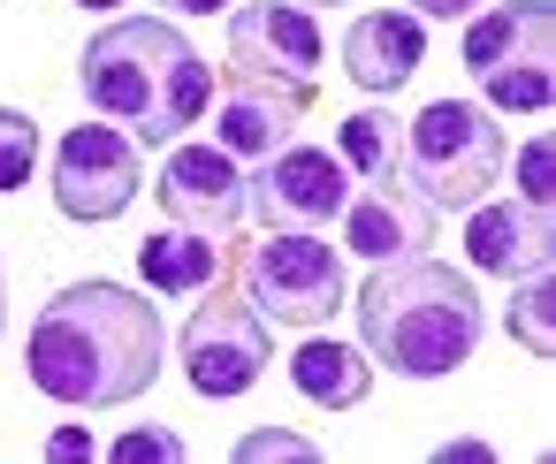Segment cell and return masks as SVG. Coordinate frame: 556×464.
<instances>
[{"mask_svg": "<svg viewBox=\"0 0 556 464\" xmlns=\"http://www.w3.org/2000/svg\"><path fill=\"white\" fill-rule=\"evenodd\" d=\"M168 327L161 312L123 289V282H70L39 320H31V388L70 403V411H115L161 381Z\"/></svg>", "mask_w": 556, "mask_h": 464, "instance_id": "obj_1", "label": "cell"}, {"mask_svg": "<svg viewBox=\"0 0 556 464\" xmlns=\"http://www.w3.org/2000/svg\"><path fill=\"white\" fill-rule=\"evenodd\" d=\"M77 85H85L92 115H100V123H130L138 145H176V138L206 115V100H214L206 54H199L176 24H161V16H123V24H108V31L77 54Z\"/></svg>", "mask_w": 556, "mask_h": 464, "instance_id": "obj_2", "label": "cell"}, {"mask_svg": "<svg viewBox=\"0 0 556 464\" xmlns=\"http://www.w3.org/2000/svg\"><path fill=\"white\" fill-rule=\"evenodd\" d=\"M480 297L457 267L427 259V252H396V259H374L366 289H358V335L366 350L404 373V381H442L457 373L472 350H480Z\"/></svg>", "mask_w": 556, "mask_h": 464, "instance_id": "obj_3", "label": "cell"}, {"mask_svg": "<svg viewBox=\"0 0 556 464\" xmlns=\"http://www.w3.org/2000/svg\"><path fill=\"white\" fill-rule=\"evenodd\" d=\"M503 176V130L488 123V107H465V100H434L404 123V183L442 214L457 206H480L488 183Z\"/></svg>", "mask_w": 556, "mask_h": 464, "instance_id": "obj_4", "label": "cell"}, {"mask_svg": "<svg viewBox=\"0 0 556 464\" xmlns=\"http://www.w3.org/2000/svg\"><path fill=\"white\" fill-rule=\"evenodd\" d=\"M556 16H548V0H503V9L472 16L465 24V77L488 92V107L503 115H541L548 92H556V47H548Z\"/></svg>", "mask_w": 556, "mask_h": 464, "instance_id": "obj_5", "label": "cell"}, {"mask_svg": "<svg viewBox=\"0 0 556 464\" xmlns=\"http://www.w3.org/2000/svg\"><path fill=\"white\" fill-rule=\"evenodd\" d=\"M244 289L275 327H320L336 320V305H351V274L336 244H320V229H267V244H252L244 259Z\"/></svg>", "mask_w": 556, "mask_h": 464, "instance_id": "obj_6", "label": "cell"}, {"mask_svg": "<svg viewBox=\"0 0 556 464\" xmlns=\"http://www.w3.org/2000/svg\"><path fill=\"white\" fill-rule=\"evenodd\" d=\"M138 191H146V160H138V138L130 130L77 123L54 145V206L70 221H115V214H130Z\"/></svg>", "mask_w": 556, "mask_h": 464, "instance_id": "obj_7", "label": "cell"}, {"mask_svg": "<svg viewBox=\"0 0 556 464\" xmlns=\"http://www.w3.org/2000/svg\"><path fill=\"white\" fill-rule=\"evenodd\" d=\"M267 358H275L267 320H260L252 305L222 297V289H214V305H199L191 327H184V381H191L206 403H229V396L260 388Z\"/></svg>", "mask_w": 556, "mask_h": 464, "instance_id": "obj_8", "label": "cell"}, {"mask_svg": "<svg viewBox=\"0 0 556 464\" xmlns=\"http://www.w3.org/2000/svg\"><path fill=\"white\" fill-rule=\"evenodd\" d=\"M351 206V168L343 153L320 145H282L275 160H260V176H244V214H260L267 229H328Z\"/></svg>", "mask_w": 556, "mask_h": 464, "instance_id": "obj_9", "label": "cell"}, {"mask_svg": "<svg viewBox=\"0 0 556 464\" xmlns=\"http://www.w3.org/2000/svg\"><path fill=\"white\" fill-rule=\"evenodd\" d=\"M328 47H320V24L290 0H252V9L229 16V69L252 77V85H282V92H313Z\"/></svg>", "mask_w": 556, "mask_h": 464, "instance_id": "obj_10", "label": "cell"}, {"mask_svg": "<svg viewBox=\"0 0 556 464\" xmlns=\"http://www.w3.org/2000/svg\"><path fill=\"white\" fill-rule=\"evenodd\" d=\"M161 206H168L176 229L229 236L244 221V168L222 145H176L168 168H161Z\"/></svg>", "mask_w": 556, "mask_h": 464, "instance_id": "obj_11", "label": "cell"}, {"mask_svg": "<svg viewBox=\"0 0 556 464\" xmlns=\"http://www.w3.org/2000/svg\"><path fill=\"white\" fill-rule=\"evenodd\" d=\"M298 123H305V92L237 77L222 92V107H214V145L229 160H275L282 145H298Z\"/></svg>", "mask_w": 556, "mask_h": 464, "instance_id": "obj_12", "label": "cell"}, {"mask_svg": "<svg viewBox=\"0 0 556 464\" xmlns=\"http://www.w3.org/2000/svg\"><path fill=\"white\" fill-rule=\"evenodd\" d=\"M343 244H351L358 259L419 252V244H434V206H427L404 176H381V183L351 191V206H343Z\"/></svg>", "mask_w": 556, "mask_h": 464, "instance_id": "obj_13", "label": "cell"}, {"mask_svg": "<svg viewBox=\"0 0 556 464\" xmlns=\"http://www.w3.org/2000/svg\"><path fill=\"white\" fill-rule=\"evenodd\" d=\"M548 252H556L548 214H541V206H526V198L472 206V221H465V259H472L480 274L526 282V274H541V267H548Z\"/></svg>", "mask_w": 556, "mask_h": 464, "instance_id": "obj_14", "label": "cell"}, {"mask_svg": "<svg viewBox=\"0 0 556 464\" xmlns=\"http://www.w3.org/2000/svg\"><path fill=\"white\" fill-rule=\"evenodd\" d=\"M427 62V24L419 16H396V9H374L343 31V77L358 92H404Z\"/></svg>", "mask_w": 556, "mask_h": 464, "instance_id": "obj_15", "label": "cell"}, {"mask_svg": "<svg viewBox=\"0 0 556 464\" xmlns=\"http://www.w3.org/2000/svg\"><path fill=\"white\" fill-rule=\"evenodd\" d=\"M138 274H146L161 297H206V289L222 282V244L168 221V229H153V236L138 244Z\"/></svg>", "mask_w": 556, "mask_h": 464, "instance_id": "obj_16", "label": "cell"}, {"mask_svg": "<svg viewBox=\"0 0 556 464\" xmlns=\"http://www.w3.org/2000/svg\"><path fill=\"white\" fill-rule=\"evenodd\" d=\"M290 381H298V396H305V403H320V411H351V403H366L374 365H366L351 343L305 335V343H298V358H290Z\"/></svg>", "mask_w": 556, "mask_h": 464, "instance_id": "obj_17", "label": "cell"}, {"mask_svg": "<svg viewBox=\"0 0 556 464\" xmlns=\"http://www.w3.org/2000/svg\"><path fill=\"white\" fill-rule=\"evenodd\" d=\"M336 153H343V168H358L366 183L404 176V130H396V115H389V107H358V115H343Z\"/></svg>", "mask_w": 556, "mask_h": 464, "instance_id": "obj_18", "label": "cell"}, {"mask_svg": "<svg viewBox=\"0 0 556 464\" xmlns=\"http://www.w3.org/2000/svg\"><path fill=\"white\" fill-rule=\"evenodd\" d=\"M39 168V123L24 107H0V191H24Z\"/></svg>", "mask_w": 556, "mask_h": 464, "instance_id": "obj_19", "label": "cell"}, {"mask_svg": "<svg viewBox=\"0 0 556 464\" xmlns=\"http://www.w3.org/2000/svg\"><path fill=\"white\" fill-rule=\"evenodd\" d=\"M510 289H518V282H510ZM510 335H518L526 350H541V358L556 350V327H548V267L526 274V289L510 297Z\"/></svg>", "mask_w": 556, "mask_h": 464, "instance_id": "obj_20", "label": "cell"}, {"mask_svg": "<svg viewBox=\"0 0 556 464\" xmlns=\"http://www.w3.org/2000/svg\"><path fill=\"white\" fill-rule=\"evenodd\" d=\"M267 456H298V464H313L320 449H313L305 434H244V441H237V464H267Z\"/></svg>", "mask_w": 556, "mask_h": 464, "instance_id": "obj_21", "label": "cell"}, {"mask_svg": "<svg viewBox=\"0 0 556 464\" xmlns=\"http://www.w3.org/2000/svg\"><path fill=\"white\" fill-rule=\"evenodd\" d=\"M518 198L548 214V138H526V153H518Z\"/></svg>", "mask_w": 556, "mask_h": 464, "instance_id": "obj_22", "label": "cell"}, {"mask_svg": "<svg viewBox=\"0 0 556 464\" xmlns=\"http://www.w3.org/2000/svg\"><path fill=\"white\" fill-rule=\"evenodd\" d=\"M146 456H153V464H176L184 441H176L168 426H153V434H123V441H115V464H146Z\"/></svg>", "mask_w": 556, "mask_h": 464, "instance_id": "obj_23", "label": "cell"}, {"mask_svg": "<svg viewBox=\"0 0 556 464\" xmlns=\"http://www.w3.org/2000/svg\"><path fill=\"white\" fill-rule=\"evenodd\" d=\"M480 0H412V16L419 24H457V16H472Z\"/></svg>", "mask_w": 556, "mask_h": 464, "instance_id": "obj_24", "label": "cell"}, {"mask_svg": "<svg viewBox=\"0 0 556 464\" xmlns=\"http://www.w3.org/2000/svg\"><path fill=\"white\" fill-rule=\"evenodd\" d=\"M85 449H92V441H85V434H77V426H70V434H54V441H47V456H54V464H70V456H85Z\"/></svg>", "mask_w": 556, "mask_h": 464, "instance_id": "obj_25", "label": "cell"}, {"mask_svg": "<svg viewBox=\"0 0 556 464\" xmlns=\"http://www.w3.org/2000/svg\"><path fill=\"white\" fill-rule=\"evenodd\" d=\"M161 9H176V16H214V9H229V0H161Z\"/></svg>", "mask_w": 556, "mask_h": 464, "instance_id": "obj_26", "label": "cell"}, {"mask_svg": "<svg viewBox=\"0 0 556 464\" xmlns=\"http://www.w3.org/2000/svg\"><path fill=\"white\" fill-rule=\"evenodd\" d=\"M77 9H123V0H77Z\"/></svg>", "mask_w": 556, "mask_h": 464, "instance_id": "obj_27", "label": "cell"}, {"mask_svg": "<svg viewBox=\"0 0 556 464\" xmlns=\"http://www.w3.org/2000/svg\"><path fill=\"white\" fill-rule=\"evenodd\" d=\"M313 9H328V0H313Z\"/></svg>", "mask_w": 556, "mask_h": 464, "instance_id": "obj_28", "label": "cell"}]
</instances>
